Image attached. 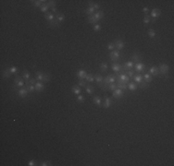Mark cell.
Wrapping results in <instances>:
<instances>
[{
    "mask_svg": "<svg viewBox=\"0 0 174 166\" xmlns=\"http://www.w3.org/2000/svg\"><path fill=\"white\" fill-rule=\"evenodd\" d=\"M116 81H117V83H123V84H127V83H129V81H130V78H129V77L125 74V72L122 71V72H120V74L118 75Z\"/></svg>",
    "mask_w": 174,
    "mask_h": 166,
    "instance_id": "obj_2",
    "label": "cell"
},
{
    "mask_svg": "<svg viewBox=\"0 0 174 166\" xmlns=\"http://www.w3.org/2000/svg\"><path fill=\"white\" fill-rule=\"evenodd\" d=\"M28 165L29 166H34V165H37V162L35 160H31L29 163H28Z\"/></svg>",
    "mask_w": 174,
    "mask_h": 166,
    "instance_id": "obj_50",
    "label": "cell"
},
{
    "mask_svg": "<svg viewBox=\"0 0 174 166\" xmlns=\"http://www.w3.org/2000/svg\"><path fill=\"white\" fill-rule=\"evenodd\" d=\"M116 89H117V83H110V84L108 85V90H109V91H112V92H114Z\"/></svg>",
    "mask_w": 174,
    "mask_h": 166,
    "instance_id": "obj_45",
    "label": "cell"
},
{
    "mask_svg": "<svg viewBox=\"0 0 174 166\" xmlns=\"http://www.w3.org/2000/svg\"><path fill=\"white\" fill-rule=\"evenodd\" d=\"M88 4H89V7L85 9V14L89 17V16H92L93 14L96 13V7L93 6L92 1H89Z\"/></svg>",
    "mask_w": 174,
    "mask_h": 166,
    "instance_id": "obj_6",
    "label": "cell"
},
{
    "mask_svg": "<svg viewBox=\"0 0 174 166\" xmlns=\"http://www.w3.org/2000/svg\"><path fill=\"white\" fill-rule=\"evenodd\" d=\"M50 79H51V75L49 74V73H44V78H43V81H44V82H48V81H50Z\"/></svg>",
    "mask_w": 174,
    "mask_h": 166,
    "instance_id": "obj_38",
    "label": "cell"
},
{
    "mask_svg": "<svg viewBox=\"0 0 174 166\" xmlns=\"http://www.w3.org/2000/svg\"><path fill=\"white\" fill-rule=\"evenodd\" d=\"M35 92H41L44 90V83H42V81H37L35 83Z\"/></svg>",
    "mask_w": 174,
    "mask_h": 166,
    "instance_id": "obj_19",
    "label": "cell"
},
{
    "mask_svg": "<svg viewBox=\"0 0 174 166\" xmlns=\"http://www.w3.org/2000/svg\"><path fill=\"white\" fill-rule=\"evenodd\" d=\"M85 80L87 82H94L95 81V76L93 74H91V73H89V74H87V76H86V78H85Z\"/></svg>",
    "mask_w": 174,
    "mask_h": 166,
    "instance_id": "obj_35",
    "label": "cell"
},
{
    "mask_svg": "<svg viewBox=\"0 0 174 166\" xmlns=\"http://www.w3.org/2000/svg\"><path fill=\"white\" fill-rule=\"evenodd\" d=\"M86 80L85 79H79L78 80V85L82 88V87H83V88H85L86 87Z\"/></svg>",
    "mask_w": 174,
    "mask_h": 166,
    "instance_id": "obj_43",
    "label": "cell"
},
{
    "mask_svg": "<svg viewBox=\"0 0 174 166\" xmlns=\"http://www.w3.org/2000/svg\"><path fill=\"white\" fill-rule=\"evenodd\" d=\"M157 68H158L159 73H160L161 75H163V76H167V75L169 74V72H170V67H169L167 64L162 63V64L159 65Z\"/></svg>",
    "mask_w": 174,
    "mask_h": 166,
    "instance_id": "obj_3",
    "label": "cell"
},
{
    "mask_svg": "<svg viewBox=\"0 0 174 166\" xmlns=\"http://www.w3.org/2000/svg\"><path fill=\"white\" fill-rule=\"evenodd\" d=\"M8 70L11 72V74H16L18 72V68L15 66H11L10 68H8Z\"/></svg>",
    "mask_w": 174,
    "mask_h": 166,
    "instance_id": "obj_44",
    "label": "cell"
},
{
    "mask_svg": "<svg viewBox=\"0 0 174 166\" xmlns=\"http://www.w3.org/2000/svg\"><path fill=\"white\" fill-rule=\"evenodd\" d=\"M11 75L12 74H11V72L8 70V68L3 70V72H2V76H3L4 78H9L11 77Z\"/></svg>",
    "mask_w": 174,
    "mask_h": 166,
    "instance_id": "obj_31",
    "label": "cell"
},
{
    "mask_svg": "<svg viewBox=\"0 0 174 166\" xmlns=\"http://www.w3.org/2000/svg\"><path fill=\"white\" fill-rule=\"evenodd\" d=\"M117 88L120 89L122 91H125L128 89V86H127V84H123V83H117Z\"/></svg>",
    "mask_w": 174,
    "mask_h": 166,
    "instance_id": "obj_40",
    "label": "cell"
},
{
    "mask_svg": "<svg viewBox=\"0 0 174 166\" xmlns=\"http://www.w3.org/2000/svg\"><path fill=\"white\" fill-rule=\"evenodd\" d=\"M161 15V11L158 9V8H154L152 12H151V18H153V20H152V22H155V21H157V19L159 18V16Z\"/></svg>",
    "mask_w": 174,
    "mask_h": 166,
    "instance_id": "obj_8",
    "label": "cell"
},
{
    "mask_svg": "<svg viewBox=\"0 0 174 166\" xmlns=\"http://www.w3.org/2000/svg\"><path fill=\"white\" fill-rule=\"evenodd\" d=\"M101 29H102V27H101V25H100L99 23L95 24V25H94V27H93V30H94L95 31H99Z\"/></svg>",
    "mask_w": 174,
    "mask_h": 166,
    "instance_id": "obj_47",
    "label": "cell"
},
{
    "mask_svg": "<svg viewBox=\"0 0 174 166\" xmlns=\"http://www.w3.org/2000/svg\"><path fill=\"white\" fill-rule=\"evenodd\" d=\"M26 89H27V91L30 93H32V92H35V87H34V85H31V84H29V85H26Z\"/></svg>",
    "mask_w": 174,
    "mask_h": 166,
    "instance_id": "obj_41",
    "label": "cell"
},
{
    "mask_svg": "<svg viewBox=\"0 0 174 166\" xmlns=\"http://www.w3.org/2000/svg\"><path fill=\"white\" fill-rule=\"evenodd\" d=\"M134 71L137 72V73H142V72H145V65L143 64V63H136V64L134 65Z\"/></svg>",
    "mask_w": 174,
    "mask_h": 166,
    "instance_id": "obj_5",
    "label": "cell"
},
{
    "mask_svg": "<svg viewBox=\"0 0 174 166\" xmlns=\"http://www.w3.org/2000/svg\"><path fill=\"white\" fill-rule=\"evenodd\" d=\"M104 12L102 10H98L96 11L95 14H93L92 16H89L87 18V21H88L89 23L91 24H97L99 21H101L103 18H104Z\"/></svg>",
    "mask_w": 174,
    "mask_h": 166,
    "instance_id": "obj_1",
    "label": "cell"
},
{
    "mask_svg": "<svg viewBox=\"0 0 174 166\" xmlns=\"http://www.w3.org/2000/svg\"><path fill=\"white\" fill-rule=\"evenodd\" d=\"M22 78H23V79H25V81L28 80V79H30L31 78V73L27 71V70H24L22 72Z\"/></svg>",
    "mask_w": 174,
    "mask_h": 166,
    "instance_id": "obj_33",
    "label": "cell"
},
{
    "mask_svg": "<svg viewBox=\"0 0 174 166\" xmlns=\"http://www.w3.org/2000/svg\"><path fill=\"white\" fill-rule=\"evenodd\" d=\"M44 76V73L42 71H37L35 73V78L37 79V81H43Z\"/></svg>",
    "mask_w": 174,
    "mask_h": 166,
    "instance_id": "obj_28",
    "label": "cell"
},
{
    "mask_svg": "<svg viewBox=\"0 0 174 166\" xmlns=\"http://www.w3.org/2000/svg\"><path fill=\"white\" fill-rule=\"evenodd\" d=\"M114 44H115V48H117L118 51H120V50L124 49V47H125V43L121 41V40H120V39H118V40L114 42Z\"/></svg>",
    "mask_w": 174,
    "mask_h": 166,
    "instance_id": "obj_11",
    "label": "cell"
},
{
    "mask_svg": "<svg viewBox=\"0 0 174 166\" xmlns=\"http://www.w3.org/2000/svg\"><path fill=\"white\" fill-rule=\"evenodd\" d=\"M100 69H101V71L102 72H106L107 71V69H108V64L106 63V62H103L100 64Z\"/></svg>",
    "mask_w": 174,
    "mask_h": 166,
    "instance_id": "obj_29",
    "label": "cell"
},
{
    "mask_svg": "<svg viewBox=\"0 0 174 166\" xmlns=\"http://www.w3.org/2000/svg\"><path fill=\"white\" fill-rule=\"evenodd\" d=\"M48 23H49V25H50L51 27H59V25H60V23L56 20V18H55L54 21H50V22H48Z\"/></svg>",
    "mask_w": 174,
    "mask_h": 166,
    "instance_id": "obj_36",
    "label": "cell"
},
{
    "mask_svg": "<svg viewBox=\"0 0 174 166\" xmlns=\"http://www.w3.org/2000/svg\"><path fill=\"white\" fill-rule=\"evenodd\" d=\"M133 79H134V81L136 82V83H139L140 84L141 82L143 81V76L141 75V73H137V74H134V76L133 77Z\"/></svg>",
    "mask_w": 174,
    "mask_h": 166,
    "instance_id": "obj_26",
    "label": "cell"
},
{
    "mask_svg": "<svg viewBox=\"0 0 174 166\" xmlns=\"http://www.w3.org/2000/svg\"><path fill=\"white\" fill-rule=\"evenodd\" d=\"M114 48H115L114 43H109V44H107V49H108V50H114Z\"/></svg>",
    "mask_w": 174,
    "mask_h": 166,
    "instance_id": "obj_51",
    "label": "cell"
},
{
    "mask_svg": "<svg viewBox=\"0 0 174 166\" xmlns=\"http://www.w3.org/2000/svg\"><path fill=\"white\" fill-rule=\"evenodd\" d=\"M40 166H47V165H52V163L50 162H42L39 164Z\"/></svg>",
    "mask_w": 174,
    "mask_h": 166,
    "instance_id": "obj_52",
    "label": "cell"
},
{
    "mask_svg": "<svg viewBox=\"0 0 174 166\" xmlns=\"http://www.w3.org/2000/svg\"><path fill=\"white\" fill-rule=\"evenodd\" d=\"M149 74L152 76V77H157L159 75V70H158V68L156 67V66H152L150 68H149Z\"/></svg>",
    "mask_w": 174,
    "mask_h": 166,
    "instance_id": "obj_14",
    "label": "cell"
},
{
    "mask_svg": "<svg viewBox=\"0 0 174 166\" xmlns=\"http://www.w3.org/2000/svg\"><path fill=\"white\" fill-rule=\"evenodd\" d=\"M95 80H96V84L98 85L100 88H102L103 85H104V78L102 77V75L97 73V74L95 76Z\"/></svg>",
    "mask_w": 174,
    "mask_h": 166,
    "instance_id": "obj_10",
    "label": "cell"
},
{
    "mask_svg": "<svg viewBox=\"0 0 174 166\" xmlns=\"http://www.w3.org/2000/svg\"><path fill=\"white\" fill-rule=\"evenodd\" d=\"M71 92L76 95H79L81 94V92H82V88L79 86V85H74V86H72L71 87Z\"/></svg>",
    "mask_w": 174,
    "mask_h": 166,
    "instance_id": "obj_24",
    "label": "cell"
},
{
    "mask_svg": "<svg viewBox=\"0 0 174 166\" xmlns=\"http://www.w3.org/2000/svg\"><path fill=\"white\" fill-rule=\"evenodd\" d=\"M143 79L144 82H146V83H150L152 80H153V78H152V76H151L149 73H146V72H144V74L143 75Z\"/></svg>",
    "mask_w": 174,
    "mask_h": 166,
    "instance_id": "obj_22",
    "label": "cell"
},
{
    "mask_svg": "<svg viewBox=\"0 0 174 166\" xmlns=\"http://www.w3.org/2000/svg\"><path fill=\"white\" fill-rule=\"evenodd\" d=\"M48 9H49V7H48V5L46 3H44L41 6V7H40V11L43 12V13H46V12H48Z\"/></svg>",
    "mask_w": 174,
    "mask_h": 166,
    "instance_id": "obj_34",
    "label": "cell"
},
{
    "mask_svg": "<svg viewBox=\"0 0 174 166\" xmlns=\"http://www.w3.org/2000/svg\"><path fill=\"white\" fill-rule=\"evenodd\" d=\"M147 34H148L149 38H151V39H155V38H156V36H157L156 31H155L154 29H149V30L147 31Z\"/></svg>",
    "mask_w": 174,
    "mask_h": 166,
    "instance_id": "obj_30",
    "label": "cell"
},
{
    "mask_svg": "<svg viewBox=\"0 0 174 166\" xmlns=\"http://www.w3.org/2000/svg\"><path fill=\"white\" fill-rule=\"evenodd\" d=\"M87 74H88V73H87L85 70H83V69H81V70H78V71H77V73H76V76H77L78 79H85Z\"/></svg>",
    "mask_w": 174,
    "mask_h": 166,
    "instance_id": "obj_15",
    "label": "cell"
},
{
    "mask_svg": "<svg viewBox=\"0 0 174 166\" xmlns=\"http://www.w3.org/2000/svg\"><path fill=\"white\" fill-rule=\"evenodd\" d=\"M14 83H15V86L16 87H19V88H22L24 86V81H23V78H21L17 76L15 79H14Z\"/></svg>",
    "mask_w": 174,
    "mask_h": 166,
    "instance_id": "obj_13",
    "label": "cell"
},
{
    "mask_svg": "<svg viewBox=\"0 0 174 166\" xmlns=\"http://www.w3.org/2000/svg\"><path fill=\"white\" fill-rule=\"evenodd\" d=\"M109 57H110V60L112 62L118 61L120 58V51L118 50H113L110 54H109Z\"/></svg>",
    "mask_w": 174,
    "mask_h": 166,
    "instance_id": "obj_4",
    "label": "cell"
},
{
    "mask_svg": "<svg viewBox=\"0 0 174 166\" xmlns=\"http://www.w3.org/2000/svg\"><path fill=\"white\" fill-rule=\"evenodd\" d=\"M55 18H56V20L59 22V23H62L64 20H65V15L63 13H60V12H58V13L55 15Z\"/></svg>",
    "mask_w": 174,
    "mask_h": 166,
    "instance_id": "obj_23",
    "label": "cell"
},
{
    "mask_svg": "<svg viewBox=\"0 0 174 166\" xmlns=\"http://www.w3.org/2000/svg\"><path fill=\"white\" fill-rule=\"evenodd\" d=\"M17 92H18V95H19L21 98H25L28 95V92H29L27 91V89L23 88V87H22V88H20Z\"/></svg>",
    "mask_w": 174,
    "mask_h": 166,
    "instance_id": "obj_16",
    "label": "cell"
},
{
    "mask_svg": "<svg viewBox=\"0 0 174 166\" xmlns=\"http://www.w3.org/2000/svg\"><path fill=\"white\" fill-rule=\"evenodd\" d=\"M142 58L143 56L141 55L140 54H138V53H134L133 54V56H132V62H135V63H140V61L142 60Z\"/></svg>",
    "mask_w": 174,
    "mask_h": 166,
    "instance_id": "obj_18",
    "label": "cell"
},
{
    "mask_svg": "<svg viewBox=\"0 0 174 166\" xmlns=\"http://www.w3.org/2000/svg\"><path fill=\"white\" fill-rule=\"evenodd\" d=\"M111 68H112V70L115 72V74L118 76V75L120 74V72L123 71V68H122V66L119 63H114V64L111 66Z\"/></svg>",
    "mask_w": 174,
    "mask_h": 166,
    "instance_id": "obj_7",
    "label": "cell"
},
{
    "mask_svg": "<svg viewBox=\"0 0 174 166\" xmlns=\"http://www.w3.org/2000/svg\"><path fill=\"white\" fill-rule=\"evenodd\" d=\"M51 12H52L53 14H54V15H55V14L58 13V8H57V7H52V8H51Z\"/></svg>",
    "mask_w": 174,
    "mask_h": 166,
    "instance_id": "obj_53",
    "label": "cell"
},
{
    "mask_svg": "<svg viewBox=\"0 0 174 166\" xmlns=\"http://www.w3.org/2000/svg\"><path fill=\"white\" fill-rule=\"evenodd\" d=\"M124 72H125V74H126L129 78H130V77L133 78V76H134V71H133V70H128V71H124Z\"/></svg>",
    "mask_w": 174,
    "mask_h": 166,
    "instance_id": "obj_48",
    "label": "cell"
},
{
    "mask_svg": "<svg viewBox=\"0 0 174 166\" xmlns=\"http://www.w3.org/2000/svg\"><path fill=\"white\" fill-rule=\"evenodd\" d=\"M147 87H148V83L144 82L143 80L140 83V88L141 89H145V88H147Z\"/></svg>",
    "mask_w": 174,
    "mask_h": 166,
    "instance_id": "obj_49",
    "label": "cell"
},
{
    "mask_svg": "<svg viewBox=\"0 0 174 166\" xmlns=\"http://www.w3.org/2000/svg\"><path fill=\"white\" fill-rule=\"evenodd\" d=\"M84 97L82 96V95H81V94H79V95H77V102H80V103H82V102H84Z\"/></svg>",
    "mask_w": 174,
    "mask_h": 166,
    "instance_id": "obj_46",
    "label": "cell"
},
{
    "mask_svg": "<svg viewBox=\"0 0 174 166\" xmlns=\"http://www.w3.org/2000/svg\"><path fill=\"white\" fill-rule=\"evenodd\" d=\"M32 4H33V6L35 7H41V6L43 5L44 3H45L46 1H44V0H32L31 1Z\"/></svg>",
    "mask_w": 174,
    "mask_h": 166,
    "instance_id": "obj_25",
    "label": "cell"
},
{
    "mask_svg": "<svg viewBox=\"0 0 174 166\" xmlns=\"http://www.w3.org/2000/svg\"><path fill=\"white\" fill-rule=\"evenodd\" d=\"M128 89L130 90V91H132V92H135L137 90V88H138V85L135 83V82H133V81H131L128 83Z\"/></svg>",
    "mask_w": 174,
    "mask_h": 166,
    "instance_id": "obj_27",
    "label": "cell"
},
{
    "mask_svg": "<svg viewBox=\"0 0 174 166\" xmlns=\"http://www.w3.org/2000/svg\"><path fill=\"white\" fill-rule=\"evenodd\" d=\"M134 67V65H133V62L132 61H129V62H126L125 64L122 66V68H123V71H128V70H132V68Z\"/></svg>",
    "mask_w": 174,
    "mask_h": 166,
    "instance_id": "obj_17",
    "label": "cell"
},
{
    "mask_svg": "<svg viewBox=\"0 0 174 166\" xmlns=\"http://www.w3.org/2000/svg\"><path fill=\"white\" fill-rule=\"evenodd\" d=\"M112 95H113V97H114V98L120 99V98H122V97H123V95H124V92H123L122 90H120V89L117 88L116 90L113 92Z\"/></svg>",
    "mask_w": 174,
    "mask_h": 166,
    "instance_id": "obj_12",
    "label": "cell"
},
{
    "mask_svg": "<svg viewBox=\"0 0 174 166\" xmlns=\"http://www.w3.org/2000/svg\"><path fill=\"white\" fill-rule=\"evenodd\" d=\"M36 80H37V79H36L35 78H31L30 79H28V80H26V81H25V83H26V85H29V84L34 85V84H35V83L37 82Z\"/></svg>",
    "mask_w": 174,
    "mask_h": 166,
    "instance_id": "obj_37",
    "label": "cell"
},
{
    "mask_svg": "<svg viewBox=\"0 0 174 166\" xmlns=\"http://www.w3.org/2000/svg\"><path fill=\"white\" fill-rule=\"evenodd\" d=\"M85 91H86V93H88L89 95H92L95 92V90H94V87L91 86V85H86L85 87Z\"/></svg>",
    "mask_w": 174,
    "mask_h": 166,
    "instance_id": "obj_32",
    "label": "cell"
},
{
    "mask_svg": "<svg viewBox=\"0 0 174 166\" xmlns=\"http://www.w3.org/2000/svg\"><path fill=\"white\" fill-rule=\"evenodd\" d=\"M93 102H94V103H95L96 106H98V107H101V106H102V100H101V98H100L99 96H97V95H95V96L93 97Z\"/></svg>",
    "mask_w": 174,
    "mask_h": 166,
    "instance_id": "obj_20",
    "label": "cell"
},
{
    "mask_svg": "<svg viewBox=\"0 0 174 166\" xmlns=\"http://www.w3.org/2000/svg\"><path fill=\"white\" fill-rule=\"evenodd\" d=\"M46 4L48 5V7L52 8V7H54L57 6V1H55V0H50V1H46Z\"/></svg>",
    "mask_w": 174,
    "mask_h": 166,
    "instance_id": "obj_39",
    "label": "cell"
},
{
    "mask_svg": "<svg viewBox=\"0 0 174 166\" xmlns=\"http://www.w3.org/2000/svg\"><path fill=\"white\" fill-rule=\"evenodd\" d=\"M151 21V17L150 16H148V15H144V17H143V23L147 25V24H149Z\"/></svg>",
    "mask_w": 174,
    "mask_h": 166,
    "instance_id": "obj_42",
    "label": "cell"
},
{
    "mask_svg": "<svg viewBox=\"0 0 174 166\" xmlns=\"http://www.w3.org/2000/svg\"><path fill=\"white\" fill-rule=\"evenodd\" d=\"M44 19H45L48 22H50V21L55 20V15L52 13L51 11H48V12H46V13L44 14Z\"/></svg>",
    "mask_w": 174,
    "mask_h": 166,
    "instance_id": "obj_21",
    "label": "cell"
},
{
    "mask_svg": "<svg viewBox=\"0 0 174 166\" xmlns=\"http://www.w3.org/2000/svg\"><path fill=\"white\" fill-rule=\"evenodd\" d=\"M111 105H112V100L109 98L107 95L105 96V100H104V102L102 103V106L104 107L105 109H108L111 107Z\"/></svg>",
    "mask_w": 174,
    "mask_h": 166,
    "instance_id": "obj_9",
    "label": "cell"
},
{
    "mask_svg": "<svg viewBox=\"0 0 174 166\" xmlns=\"http://www.w3.org/2000/svg\"><path fill=\"white\" fill-rule=\"evenodd\" d=\"M143 12L145 14V15H147V13L149 12V8H148V7H143Z\"/></svg>",
    "mask_w": 174,
    "mask_h": 166,
    "instance_id": "obj_54",
    "label": "cell"
}]
</instances>
